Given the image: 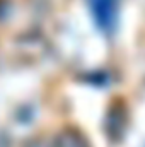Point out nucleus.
I'll list each match as a JSON object with an SVG mask.
<instances>
[{
	"label": "nucleus",
	"mask_w": 145,
	"mask_h": 147,
	"mask_svg": "<svg viewBox=\"0 0 145 147\" xmlns=\"http://www.w3.org/2000/svg\"><path fill=\"white\" fill-rule=\"evenodd\" d=\"M60 147H87V146H85V142H80L77 139H72V140H65V142L62 140Z\"/></svg>",
	"instance_id": "f257e3e1"
}]
</instances>
